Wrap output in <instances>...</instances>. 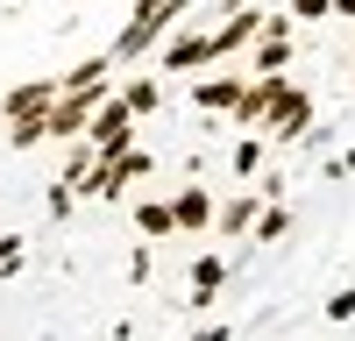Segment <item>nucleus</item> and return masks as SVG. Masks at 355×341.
I'll return each instance as SVG.
<instances>
[{
  "label": "nucleus",
  "mask_w": 355,
  "mask_h": 341,
  "mask_svg": "<svg viewBox=\"0 0 355 341\" xmlns=\"http://www.w3.org/2000/svg\"><path fill=\"white\" fill-rule=\"evenodd\" d=\"M121 100H128L135 114H157V100H164V93H157V78H135L128 93H121Z\"/></svg>",
  "instance_id": "ddd939ff"
},
{
  "label": "nucleus",
  "mask_w": 355,
  "mask_h": 341,
  "mask_svg": "<svg viewBox=\"0 0 355 341\" xmlns=\"http://www.w3.org/2000/svg\"><path fill=\"white\" fill-rule=\"evenodd\" d=\"M256 164H263V150H256V142H234V170H242V178H249Z\"/></svg>",
  "instance_id": "dca6fc26"
},
{
  "label": "nucleus",
  "mask_w": 355,
  "mask_h": 341,
  "mask_svg": "<svg viewBox=\"0 0 355 341\" xmlns=\"http://www.w3.org/2000/svg\"><path fill=\"white\" fill-rule=\"evenodd\" d=\"M135 227H142V235H178V213L164 207V199H142V207H135Z\"/></svg>",
  "instance_id": "9b49d317"
},
{
  "label": "nucleus",
  "mask_w": 355,
  "mask_h": 341,
  "mask_svg": "<svg viewBox=\"0 0 355 341\" xmlns=\"http://www.w3.org/2000/svg\"><path fill=\"white\" fill-rule=\"evenodd\" d=\"M306 121H313V93H299V85H277V100H270V114H263V128H277V135H306Z\"/></svg>",
  "instance_id": "7ed1b4c3"
},
{
  "label": "nucleus",
  "mask_w": 355,
  "mask_h": 341,
  "mask_svg": "<svg viewBox=\"0 0 355 341\" xmlns=\"http://www.w3.org/2000/svg\"><path fill=\"white\" fill-rule=\"evenodd\" d=\"M57 93H64V85H15V93L0 100V121H8V128H15V121H43Z\"/></svg>",
  "instance_id": "20e7f679"
},
{
  "label": "nucleus",
  "mask_w": 355,
  "mask_h": 341,
  "mask_svg": "<svg viewBox=\"0 0 355 341\" xmlns=\"http://www.w3.org/2000/svg\"><path fill=\"white\" fill-rule=\"evenodd\" d=\"M327 320H355V292H334L327 299Z\"/></svg>",
  "instance_id": "f3484780"
},
{
  "label": "nucleus",
  "mask_w": 355,
  "mask_h": 341,
  "mask_svg": "<svg viewBox=\"0 0 355 341\" xmlns=\"http://www.w3.org/2000/svg\"><path fill=\"white\" fill-rule=\"evenodd\" d=\"M85 142H93L100 157H121L128 142H135V107L128 100H100V114L85 121Z\"/></svg>",
  "instance_id": "f03ea898"
},
{
  "label": "nucleus",
  "mask_w": 355,
  "mask_h": 341,
  "mask_svg": "<svg viewBox=\"0 0 355 341\" xmlns=\"http://www.w3.org/2000/svg\"><path fill=\"white\" fill-rule=\"evenodd\" d=\"M220 284H227V263H220V256H199V263H192V299L206 306V299L220 292Z\"/></svg>",
  "instance_id": "9d476101"
},
{
  "label": "nucleus",
  "mask_w": 355,
  "mask_h": 341,
  "mask_svg": "<svg viewBox=\"0 0 355 341\" xmlns=\"http://www.w3.org/2000/svg\"><path fill=\"white\" fill-rule=\"evenodd\" d=\"M284 227H291V213H284V207H277V199H270V207H263V213H256V242H277V235H284Z\"/></svg>",
  "instance_id": "f8f14e48"
},
{
  "label": "nucleus",
  "mask_w": 355,
  "mask_h": 341,
  "mask_svg": "<svg viewBox=\"0 0 355 341\" xmlns=\"http://www.w3.org/2000/svg\"><path fill=\"white\" fill-rule=\"evenodd\" d=\"M199 64H220L214 57V36H178L164 50V71H199Z\"/></svg>",
  "instance_id": "423d86ee"
},
{
  "label": "nucleus",
  "mask_w": 355,
  "mask_h": 341,
  "mask_svg": "<svg viewBox=\"0 0 355 341\" xmlns=\"http://www.w3.org/2000/svg\"><path fill=\"white\" fill-rule=\"evenodd\" d=\"M291 64V36L284 28H263V43H256V71H284Z\"/></svg>",
  "instance_id": "1a4fd4ad"
},
{
  "label": "nucleus",
  "mask_w": 355,
  "mask_h": 341,
  "mask_svg": "<svg viewBox=\"0 0 355 341\" xmlns=\"http://www.w3.org/2000/svg\"><path fill=\"white\" fill-rule=\"evenodd\" d=\"M185 8H192V0H135L128 28L114 36V64H128V57H142V50H150V43H157V36H164V28H171L178 15H185Z\"/></svg>",
  "instance_id": "f257e3e1"
},
{
  "label": "nucleus",
  "mask_w": 355,
  "mask_h": 341,
  "mask_svg": "<svg viewBox=\"0 0 355 341\" xmlns=\"http://www.w3.org/2000/svg\"><path fill=\"white\" fill-rule=\"evenodd\" d=\"M220 227H227V235H242V227H256V199H234V207L220 213Z\"/></svg>",
  "instance_id": "4468645a"
},
{
  "label": "nucleus",
  "mask_w": 355,
  "mask_h": 341,
  "mask_svg": "<svg viewBox=\"0 0 355 341\" xmlns=\"http://www.w3.org/2000/svg\"><path fill=\"white\" fill-rule=\"evenodd\" d=\"M171 213H178V227H185V235H199V227H206V220H214V199H206L199 185H185V192H178V199H171Z\"/></svg>",
  "instance_id": "0eeeda50"
},
{
  "label": "nucleus",
  "mask_w": 355,
  "mask_h": 341,
  "mask_svg": "<svg viewBox=\"0 0 355 341\" xmlns=\"http://www.w3.org/2000/svg\"><path fill=\"white\" fill-rule=\"evenodd\" d=\"M192 100H199L206 114H234V100H242V78H206Z\"/></svg>",
  "instance_id": "6e6552de"
},
{
  "label": "nucleus",
  "mask_w": 355,
  "mask_h": 341,
  "mask_svg": "<svg viewBox=\"0 0 355 341\" xmlns=\"http://www.w3.org/2000/svg\"><path fill=\"white\" fill-rule=\"evenodd\" d=\"M249 36H263V15H256V8H234V15H227V21L214 28V57H227V50H242Z\"/></svg>",
  "instance_id": "39448f33"
},
{
  "label": "nucleus",
  "mask_w": 355,
  "mask_h": 341,
  "mask_svg": "<svg viewBox=\"0 0 355 341\" xmlns=\"http://www.w3.org/2000/svg\"><path fill=\"white\" fill-rule=\"evenodd\" d=\"M291 15H299V21H320V15H334V0H291Z\"/></svg>",
  "instance_id": "2eb2a0df"
},
{
  "label": "nucleus",
  "mask_w": 355,
  "mask_h": 341,
  "mask_svg": "<svg viewBox=\"0 0 355 341\" xmlns=\"http://www.w3.org/2000/svg\"><path fill=\"white\" fill-rule=\"evenodd\" d=\"M21 263V235H0V270H15Z\"/></svg>",
  "instance_id": "a211bd4d"
}]
</instances>
